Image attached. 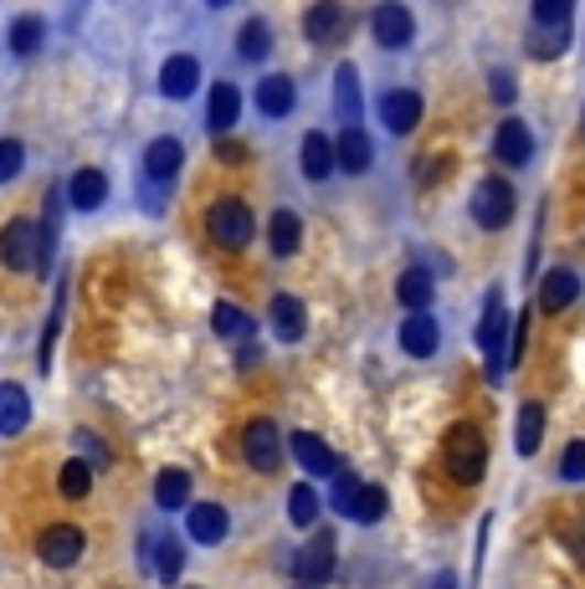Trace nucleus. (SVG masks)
Returning a JSON list of instances; mask_svg holds the SVG:
<instances>
[{"instance_id":"nucleus-17","label":"nucleus","mask_w":585,"mask_h":589,"mask_svg":"<svg viewBox=\"0 0 585 589\" xmlns=\"http://www.w3.org/2000/svg\"><path fill=\"white\" fill-rule=\"evenodd\" d=\"M494 154H498V164H509V170L529 164V154H534V139H529V129L519 123V118H503V123H498Z\"/></svg>"},{"instance_id":"nucleus-29","label":"nucleus","mask_w":585,"mask_h":589,"mask_svg":"<svg viewBox=\"0 0 585 589\" xmlns=\"http://www.w3.org/2000/svg\"><path fill=\"white\" fill-rule=\"evenodd\" d=\"M268 247H272V257H293V251L303 247V221L293 216V210H272V221H268Z\"/></svg>"},{"instance_id":"nucleus-31","label":"nucleus","mask_w":585,"mask_h":589,"mask_svg":"<svg viewBox=\"0 0 585 589\" xmlns=\"http://www.w3.org/2000/svg\"><path fill=\"white\" fill-rule=\"evenodd\" d=\"M334 108L345 118V129H355V118H360V73L349 62L334 73Z\"/></svg>"},{"instance_id":"nucleus-30","label":"nucleus","mask_w":585,"mask_h":589,"mask_svg":"<svg viewBox=\"0 0 585 589\" xmlns=\"http://www.w3.org/2000/svg\"><path fill=\"white\" fill-rule=\"evenodd\" d=\"M150 569L160 579H165V585H175V579H181V569H185V548L175 544V538H165V533H160V538H150Z\"/></svg>"},{"instance_id":"nucleus-19","label":"nucleus","mask_w":585,"mask_h":589,"mask_svg":"<svg viewBox=\"0 0 585 589\" xmlns=\"http://www.w3.org/2000/svg\"><path fill=\"white\" fill-rule=\"evenodd\" d=\"M268 318H272V334L283 343H299L303 339V328H308V313H303V303L293 293H278L268 303Z\"/></svg>"},{"instance_id":"nucleus-42","label":"nucleus","mask_w":585,"mask_h":589,"mask_svg":"<svg viewBox=\"0 0 585 589\" xmlns=\"http://www.w3.org/2000/svg\"><path fill=\"white\" fill-rule=\"evenodd\" d=\"M62 303H67V287H57V308L46 318V334H42V369L52 364V343H57V328H62Z\"/></svg>"},{"instance_id":"nucleus-8","label":"nucleus","mask_w":585,"mask_h":589,"mask_svg":"<svg viewBox=\"0 0 585 589\" xmlns=\"http://www.w3.org/2000/svg\"><path fill=\"white\" fill-rule=\"evenodd\" d=\"M241 457L252 461L257 471H278L283 467V430L272 426V421H252V426L241 430Z\"/></svg>"},{"instance_id":"nucleus-22","label":"nucleus","mask_w":585,"mask_h":589,"mask_svg":"<svg viewBox=\"0 0 585 589\" xmlns=\"http://www.w3.org/2000/svg\"><path fill=\"white\" fill-rule=\"evenodd\" d=\"M108 200V175L104 170H77L67 179V206L73 210H98Z\"/></svg>"},{"instance_id":"nucleus-21","label":"nucleus","mask_w":585,"mask_h":589,"mask_svg":"<svg viewBox=\"0 0 585 589\" xmlns=\"http://www.w3.org/2000/svg\"><path fill=\"white\" fill-rule=\"evenodd\" d=\"M31 421V395L21 384L0 380V436H21Z\"/></svg>"},{"instance_id":"nucleus-18","label":"nucleus","mask_w":585,"mask_h":589,"mask_svg":"<svg viewBox=\"0 0 585 589\" xmlns=\"http://www.w3.org/2000/svg\"><path fill=\"white\" fill-rule=\"evenodd\" d=\"M436 343H442V328H436L432 313H405V324H401V349L411 353V359H432Z\"/></svg>"},{"instance_id":"nucleus-7","label":"nucleus","mask_w":585,"mask_h":589,"mask_svg":"<svg viewBox=\"0 0 585 589\" xmlns=\"http://www.w3.org/2000/svg\"><path fill=\"white\" fill-rule=\"evenodd\" d=\"M345 31H349V11H345V0H314L308 11H303V36L314 46H334V42H345Z\"/></svg>"},{"instance_id":"nucleus-11","label":"nucleus","mask_w":585,"mask_h":589,"mask_svg":"<svg viewBox=\"0 0 585 589\" xmlns=\"http://www.w3.org/2000/svg\"><path fill=\"white\" fill-rule=\"evenodd\" d=\"M288 446H293V457H299L303 477H339V471H345V461L334 457L314 430H293V441H288Z\"/></svg>"},{"instance_id":"nucleus-44","label":"nucleus","mask_w":585,"mask_h":589,"mask_svg":"<svg viewBox=\"0 0 585 589\" xmlns=\"http://www.w3.org/2000/svg\"><path fill=\"white\" fill-rule=\"evenodd\" d=\"M488 88H494V103H513V92H519V83H513L503 67H498L494 77H488Z\"/></svg>"},{"instance_id":"nucleus-25","label":"nucleus","mask_w":585,"mask_h":589,"mask_svg":"<svg viewBox=\"0 0 585 589\" xmlns=\"http://www.w3.org/2000/svg\"><path fill=\"white\" fill-rule=\"evenodd\" d=\"M299 164H303V175L308 179H329L334 175V139H324V133H303Z\"/></svg>"},{"instance_id":"nucleus-36","label":"nucleus","mask_w":585,"mask_h":589,"mask_svg":"<svg viewBox=\"0 0 585 589\" xmlns=\"http://www.w3.org/2000/svg\"><path fill=\"white\" fill-rule=\"evenodd\" d=\"M544 441V405H524L519 411V436H513V446L524 451V457H534Z\"/></svg>"},{"instance_id":"nucleus-9","label":"nucleus","mask_w":585,"mask_h":589,"mask_svg":"<svg viewBox=\"0 0 585 589\" xmlns=\"http://www.w3.org/2000/svg\"><path fill=\"white\" fill-rule=\"evenodd\" d=\"M370 36H376L386 52H396V46H405L416 36V21H411V11H405L401 0H386V6L370 11Z\"/></svg>"},{"instance_id":"nucleus-41","label":"nucleus","mask_w":585,"mask_h":589,"mask_svg":"<svg viewBox=\"0 0 585 589\" xmlns=\"http://www.w3.org/2000/svg\"><path fill=\"white\" fill-rule=\"evenodd\" d=\"M560 477H565V482H585V441L565 446V457H560Z\"/></svg>"},{"instance_id":"nucleus-48","label":"nucleus","mask_w":585,"mask_h":589,"mask_svg":"<svg viewBox=\"0 0 585 589\" xmlns=\"http://www.w3.org/2000/svg\"><path fill=\"white\" fill-rule=\"evenodd\" d=\"M210 6H216V11H221V6H231V0H210Z\"/></svg>"},{"instance_id":"nucleus-33","label":"nucleus","mask_w":585,"mask_h":589,"mask_svg":"<svg viewBox=\"0 0 585 589\" xmlns=\"http://www.w3.org/2000/svg\"><path fill=\"white\" fill-rule=\"evenodd\" d=\"M571 46V26H534L529 31V42H524V52L534 62H550V57H560Z\"/></svg>"},{"instance_id":"nucleus-45","label":"nucleus","mask_w":585,"mask_h":589,"mask_svg":"<svg viewBox=\"0 0 585 589\" xmlns=\"http://www.w3.org/2000/svg\"><path fill=\"white\" fill-rule=\"evenodd\" d=\"M77 446H83V451H88V467H104V461H108L104 441H98V436H93V430H77Z\"/></svg>"},{"instance_id":"nucleus-4","label":"nucleus","mask_w":585,"mask_h":589,"mask_svg":"<svg viewBox=\"0 0 585 589\" xmlns=\"http://www.w3.org/2000/svg\"><path fill=\"white\" fill-rule=\"evenodd\" d=\"M206 231H210V241H216L221 251H241L247 241H252L257 221H252V210H247V200L226 195V200H216V206L206 210Z\"/></svg>"},{"instance_id":"nucleus-28","label":"nucleus","mask_w":585,"mask_h":589,"mask_svg":"<svg viewBox=\"0 0 585 589\" xmlns=\"http://www.w3.org/2000/svg\"><path fill=\"white\" fill-rule=\"evenodd\" d=\"M432 293H436V282L426 266H411V272H401V282H396V297H401V308H411V313L432 308Z\"/></svg>"},{"instance_id":"nucleus-40","label":"nucleus","mask_w":585,"mask_h":589,"mask_svg":"<svg viewBox=\"0 0 585 589\" xmlns=\"http://www.w3.org/2000/svg\"><path fill=\"white\" fill-rule=\"evenodd\" d=\"M21 164H26V144L21 139H0V185H11L21 175Z\"/></svg>"},{"instance_id":"nucleus-10","label":"nucleus","mask_w":585,"mask_h":589,"mask_svg":"<svg viewBox=\"0 0 585 589\" xmlns=\"http://www.w3.org/2000/svg\"><path fill=\"white\" fill-rule=\"evenodd\" d=\"M83 548H88V538L77 528H67V523H57V528H46L42 538H36V559L52 564V569H67V564L83 559Z\"/></svg>"},{"instance_id":"nucleus-43","label":"nucleus","mask_w":585,"mask_h":589,"mask_svg":"<svg viewBox=\"0 0 585 589\" xmlns=\"http://www.w3.org/2000/svg\"><path fill=\"white\" fill-rule=\"evenodd\" d=\"M560 538H565V548H571V559H575V564H585V513H581V517H571V523L560 528Z\"/></svg>"},{"instance_id":"nucleus-37","label":"nucleus","mask_w":585,"mask_h":589,"mask_svg":"<svg viewBox=\"0 0 585 589\" xmlns=\"http://www.w3.org/2000/svg\"><path fill=\"white\" fill-rule=\"evenodd\" d=\"M210 328H216L221 339H247V334H252V318H247L237 303H216V308H210Z\"/></svg>"},{"instance_id":"nucleus-24","label":"nucleus","mask_w":585,"mask_h":589,"mask_svg":"<svg viewBox=\"0 0 585 589\" xmlns=\"http://www.w3.org/2000/svg\"><path fill=\"white\" fill-rule=\"evenodd\" d=\"M293 98H299V92H293V77H283V73H272L257 83V108L268 118H288L293 113Z\"/></svg>"},{"instance_id":"nucleus-20","label":"nucleus","mask_w":585,"mask_h":589,"mask_svg":"<svg viewBox=\"0 0 585 589\" xmlns=\"http://www.w3.org/2000/svg\"><path fill=\"white\" fill-rule=\"evenodd\" d=\"M376 160V149H370V133L365 129H345L334 139V164H345V175H365Z\"/></svg>"},{"instance_id":"nucleus-26","label":"nucleus","mask_w":585,"mask_h":589,"mask_svg":"<svg viewBox=\"0 0 585 589\" xmlns=\"http://www.w3.org/2000/svg\"><path fill=\"white\" fill-rule=\"evenodd\" d=\"M237 113H241L237 83H216V88H210V108H206V129L210 133H226L231 123H237Z\"/></svg>"},{"instance_id":"nucleus-12","label":"nucleus","mask_w":585,"mask_h":589,"mask_svg":"<svg viewBox=\"0 0 585 589\" xmlns=\"http://www.w3.org/2000/svg\"><path fill=\"white\" fill-rule=\"evenodd\" d=\"M293 575H299V585H314V589L324 585V579H334V538L329 533H318L303 554H293Z\"/></svg>"},{"instance_id":"nucleus-32","label":"nucleus","mask_w":585,"mask_h":589,"mask_svg":"<svg viewBox=\"0 0 585 589\" xmlns=\"http://www.w3.org/2000/svg\"><path fill=\"white\" fill-rule=\"evenodd\" d=\"M268 52H272V26L262 21V15H252V21L237 31V57L241 62H262Z\"/></svg>"},{"instance_id":"nucleus-6","label":"nucleus","mask_w":585,"mask_h":589,"mask_svg":"<svg viewBox=\"0 0 585 589\" xmlns=\"http://www.w3.org/2000/svg\"><path fill=\"white\" fill-rule=\"evenodd\" d=\"M473 221L483 226V231H498V226H509L513 216V190H509V179H478V190H473Z\"/></svg>"},{"instance_id":"nucleus-47","label":"nucleus","mask_w":585,"mask_h":589,"mask_svg":"<svg viewBox=\"0 0 585 589\" xmlns=\"http://www.w3.org/2000/svg\"><path fill=\"white\" fill-rule=\"evenodd\" d=\"M432 589H457V575H436Z\"/></svg>"},{"instance_id":"nucleus-15","label":"nucleus","mask_w":585,"mask_h":589,"mask_svg":"<svg viewBox=\"0 0 585 589\" xmlns=\"http://www.w3.org/2000/svg\"><path fill=\"white\" fill-rule=\"evenodd\" d=\"M185 533H191L195 544H221L226 533H231V517H226L221 502H195L191 513H185Z\"/></svg>"},{"instance_id":"nucleus-34","label":"nucleus","mask_w":585,"mask_h":589,"mask_svg":"<svg viewBox=\"0 0 585 589\" xmlns=\"http://www.w3.org/2000/svg\"><path fill=\"white\" fill-rule=\"evenodd\" d=\"M42 36H46L42 15H15L11 21V52L15 57H36V52H42Z\"/></svg>"},{"instance_id":"nucleus-46","label":"nucleus","mask_w":585,"mask_h":589,"mask_svg":"<svg viewBox=\"0 0 585 589\" xmlns=\"http://www.w3.org/2000/svg\"><path fill=\"white\" fill-rule=\"evenodd\" d=\"M216 160L241 164V160H247V144H237V139H221V144H216Z\"/></svg>"},{"instance_id":"nucleus-1","label":"nucleus","mask_w":585,"mask_h":589,"mask_svg":"<svg viewBox=\"0 0 585 589\" xmlns=\"http://www.w3.org/2000/svg\"><path fill=\"white\" fill-rule=\"evenodd\" d=\"M52 247H57V226L52 221L15 216V221H6V231H0V262L11 266V272H46Z\"/></svg>"},{"instance_id":"nucleus-49","label":"nucleus","mask_w":585,"mask_h":589,"mask_svg":"<svg viewBox=\"0 0 585 589\" xmlns=\"http://www.w3.org/2000/svg\"><path fill=\"white\" fill-rule=\"evenodd\" d=\"M293 589H314V585H293Z\"/></svg>"},{"instance_id":"nucleus-23","label":"nucleus","mask_w":585,"mask_h":589,"mask_svg":"<svg viewBox=\"0 0 585 589\" xmlns=\"http://www.w3.org/2000/svg\"><path fill=\"white\" fill-rule=\"evenodd\" d=\"M575 297H581V277H575L571 266H555V272L540 282V308H544V313L571 308Z\"/></svg>"},{"instance_id":"nucleus-16","label":"nucleus","mask_w":585,"mask_h":589,"mask_svg":"<svg viewBox=\"0 0 585 589\" xmlns=\"http://www.w3.org/2000/svg\"><path fill=\"white\" fill-rule=\"evenodd\" d=\"M181 164H185V144H181V139H170V133H160V139L144 149V175H150L154 185L175 179V175H181Z\"/></svg>"},{"instance_id":"nucleus-35","label":"nucleus","mask_w":585,"mask_h":589,"mask_svg":"<svg viewBox=\"0 0 585 589\" xmlns=\"http://www.w3.org/2000/svg\"><path fill=\"white\" fill-rule=\"evenodd\" d=\"M288 523H293V528H314L318 523V492L308 482H299L288 492Z\"/></svg>"},{"instance_id":"nucleus-14","label":"nucleus","mask_w":585,"mask_h":589,"mask_svg":"<svg viewBox=\"0 0 585 589\" xmlns=\"http://www.w3.org/2000/svg\"><path fill=\"white\" fill-rule=\"evenodd\" d=\"M380 123H386L390 133H411L421 123V92L390 88L386 98H380Z\"/></svg>"},{"instance_id":"nucleus-27","label":"nucleus","mask_w":585,"mask_h":589,"mask_svg":"<svg viewBox=\"0 0 585 589\" xmlns=\"http://www.w3.org/2000/svg\"><path fill=\"white\" fill-rule=\"evenodd\" d=\"M154 502L165 508V513H181V508H191V471L181 467H165L160 477H154Z\"/></svg>"},{"instance_id":"nucleus-3","label":"nucleus","mask_w":585,"mask_h":589,"mask_svg":"<svg viewBox=\"0 0 585 589\" xmlns=\"http://www.w3.org/2000/svg\"><path fill=\"white\" fill-rule=\"evenodd\" d=\"M334 513L355 517L360 528H370V523H380L386 517V487L376 482H360V477H334Z\"/></svg>"},{"instance_id":"nucleus-38","label":"nucleus","mask_w":585,"mask_h":589,"mask_svg":"<svg viewBox=\"0 0 585 589\" xmlns=\"http://www.w3.org/2000/svg\"><path fill=\"white\" fill-rule=\"evenodd\" d=\"M57 487H62V498H88V492H93V467L73 457L67 467L57 471Z\"/></svg>"},{"instance_id":"nucleus-13","label":"nucleus","mask_w":585,"mask_h":589,"mask_svg":"<svg viewBox=\"0 0 585 589\" xmlns=\"http://www.w3.org/2000/svg\"><path fill=\"white\" fill-rule=\"evenodd\" d=\"M195 88H201V62H195L191 52L165 57V67H160V92H165V98H175V103H185Z\"/></svg>"},{"instance_id":"nucleus-39","label":"nucleus","mask_w":585,"mask_h":589,"mask_svg":"<svg viewBox=\"0 0 585 589\" xmlns=\"http://www.w3.org/2000/svg\"><path fill=\"white\" fill-rule=\"evenodd\" d=\"M575 0H534V26H571Z\"/></svg>"},{"instance_id":"nucleus-2","label":"nucleus","mask_w":585,"mask_h":589,"mask_svg":"<svg viewBox=\"0 0 585 589\" xmlns=\"http://www.w3.org/2000/svg\"><path fill=\"white\" fill-rule=\"evenodd\" d=\"M442 467H447L452 482H483V471H488V441H483L478 426H467V421H457V426L442 436Z\"/></svg>"},{"instance_id":"nucleus-5","label":"nucleus","mask_w":585,"mask_h":589,"mask_svg":"<svg viewBox=\"0 0 585 589\" xmlns=\"http://www.w3.org/2000/svg\"><path fill=\"white\" fill-rule=\"evenodd\" d=\"M509 313H503V293H488V313H483V328H478V349L488 353V380H503V369H509Z\"/></svg>"}]
</instances>
